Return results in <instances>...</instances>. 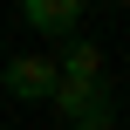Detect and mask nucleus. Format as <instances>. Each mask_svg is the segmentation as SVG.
<instances>
[{
	"label": "nucleus",
	"mask_w": 130,
	"mask_h": 130,
	"mask_svg": "<svg viewBox=\"0 0 130 130\" xmlns=\"http://www.w3.org/2000/svg\"><path fill=\"white\" fill-rule=\"evenodd\" d=\"M21 21L34 27V34H75V21H82V0H27L21 7Z\"/></svg>",
	"instance_id": "nucleus-3"
},
{
	"label": "nucleus",
	"mask_w": 130,
	"mask_h": 130,
	"mask_svg": "<svg viewBox=\"0 0 130 130\" xmlns=\"http://www.w3.org/2000/svg\"><path fill=\"white\" fill-rule=\"evenodd\" d=\"M69 130H110V117H89V123H69Z\"/></svg>",
	"instance_id": "nucleus-5"
},
{
	"label": "nucleus",
	"mask_w": 130,
	"mask_h": 130,
	"mask_svg": "<svg viewBox=\"0 0 130 130\" xmlns=\"http://www.w3.org/2000/svg\"><path fill=\"white\" fill-rule=\"evenodd\" d=\"M48 103H55L62 123H89V117H110V82H75V75H62Z\"/></svg>",
	"instance_id": "nucleus-2"
},
{
	"label": "nucleus",
	"mask_w": 130,
	"mask_h": 130,
	"mask_svg": "<svg viewBox=\"0 0 130 130\" xmlns=\"http://www.w3.org/2000/svg\"><path fill=\"white\" fill-rule=\"evenodd\" d=\"M62 75H75V82H110L103 75V48L96 41H62V62H55Z\"/></svg>",
	"instance_id": "nucleus-4"
},
{
	"label": "nucleus",
	"mask_w": 130,
	"mask_h": 130,
	"mask_svg": "<svg viewBox=\"0 0 130 130\" xmlns=\"http://www.w3.org/2000/svg\"><path fill=\"white\" fill-rule=\"evenodd\" d=\"M55 82H62L55 55H14V62L0 69V89H7V96H21V103H48V96H55Z\"/></svg>",
	"instance_id": "nucleus-1"
}]
</instances>
